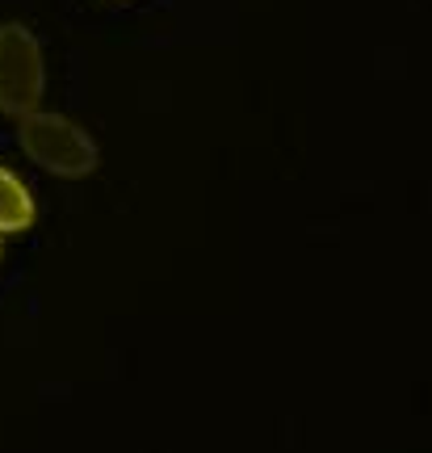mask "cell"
<instances>
[{"label": "cell", "mask_w": 432, "mask_h": 453, "mask_svg": "<svg viewBox=\"0 0 432 453\" xmlns=\"http://www.w3.org/2000/svg\"><path fill=\"white\" fill-rule=\"evenodd\" d=\"M17 143L38 168H47L55 177L81 180L96 168V143L84 127H76L64 113L34 110L17 118Z\"/></svg>", "instance_id": "obj_1"}, {"label": "cell", "mask_w": 432, "mask_h": 453, "mask_svg": "<svg viewBox=\"0 0 432 453\" xmlns=\"http://www.w3.org/2000/svg\"><path fill=\"white\" fill-rule=\"evenodd\" d=\"M42 93H47V59L38 34L21 21H4L0 26V113L26 118L42 110Z\"/></svg>", "instance_id": "obj_2"}, {"label": "cell", "mask_w": 432, "mask_h": 453, "mask_svg": "<svg viewBox=\"0 0 432 453\" xmlns=\"http://www.w3.org/2000/svg\"><path fill=\"white\" fill-rule=\"evenodd\" d=\"M34 197L30 189L21 185V180L9 173V168H0V235H17V231H26L34 223Z\"/></svg>", "instance_id": "obj_3"}]
</instances>
